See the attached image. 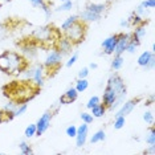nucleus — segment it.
I'll list each match as a JSON object with an SVG mask.
<instances>
[{
    "instance_id": "f257e3e1",
    "label": "nucleus",
    "mask_w": 155,
    "mask_h": 155,
    "mask_svg": "<svg viewBox=\"0 0 155 155\" xmlns=\"http://www.w3.org/2000/svg\"><path fill=\"white\" fill-rule=\"evenodd\" d=\"M7 57L9 61V70L8 74L12 76H19L24 72V69L28 66V60L25 57H23L21 54L16 53V52H8L5 51Z\"/></svg>"
},
{
    "instance_id": "f03ea898",
    "label": "nucleus",
    "mask_w": 155,
    "mask_h": 155,
    "mask_svg": "<svg viewBox=\"0 0 155 155\" xmlns=\"http://www.w3.org/2000/svg\"><path fill=\"white\" fill-rule=\"evenodd\" d=\"M86 35V23H84L82 20H78L73 24L72 27H69L66 31H64V36L68 37L74 45H78L84 41Z\"/></svg>"
},
{
    "instance_id": "7ed1b4c3",
    "label": "nucleus",
    "mask_w": 155,
    "mask_h": 155,
    "mask_svg": "<svg viewBox=\"0 0 155 155\" xmlns=\"http://www.w3.org/2000/svg\"><path fill=\"white\" fill-rule=\"evenodd\" d=\"M62 57H64V56L61 54V52H58L56 48L49 51L47 57L44 60V62H43L45 70H48V72L49 70H57L60 68V65H61Z\"/></svg>"
},
{
    "instance_id": "20e7f679",
    "label": "nucleus",
    "mask_w": 155,
    "mask_h": 155,
    "mask_svg": "<svg viewBox=\"0 0 155 155\" xmlns=\"http://www.w3.org/2000/svg\"><path fill=\"white\" fill-rule=\"evenodd\" d=\"M52 118H53V111H47L44 113L43 115H41L40 118H38V121L36 122V135H43V134L47 131L49 129V126H51V121Z\"/></svg>"
},
{
    "instance_id": "39448f33",
    "label": "nucleus",
    "mask_w": 155,
    "mask_h": 155,
    "mask_svg": "<svg viewBox=\"0 0 155 155\" xmlns=\"http://www.w3.org/2000/svg\"><path fill=\"white\" fill-rule=\"evenodd\" d=\"M106 86L111 87V89L114 90L117 94L126 93L125 82H123L122 77L119 76V74H113V76L109 77V80H107V82H106Z\"/></svg>"
},
{
    "instance_id": "423d86ee",
    "label": "nucleus",
    "mask_w": 155,
    "mask_h": 155,
    "mask_svg": "<svg viewBox=\"0 0 155 155\" xmlns=\"http://www.w3.org/2000/svg\"><path fill=\"white\" fill-rule=\"evenodd\" d=\"M54 48L57 49L58 52H61V54H69L70 52L73 51V48H74V44L72 43V41L69 40L68 37H65L64 35H61V37L57 40V43H56Z\"/></svg>"
},
{
    "instance_id": "0eeeda50",
    "label": "nucleus",
    "mask_w": 155,
    "mask_h": 155,
    "mask_svg": "<svg viewBox=\"0 0 155 155\" xmlns=\"http://www.w3.org/2000/svg\"><path fill=\"white\" fill-rule=\"evenodd\" d=\"M117 41H118V33L111 35L107 38H105L102 41V49H104L105 54H114L115 47H117Z\"/></svg>"
},
{
    "instance_id": "6e6552de",
    "label": "nucleus",
    "mask_w": 155,
    "mask_h": 155,
    "mask_svg": "<svg viewBox=\"0 0 155 155\" xmlns=\"http://www.w3.org/2000/svg\"><path fill=\"white\" fill-rule=\"evenodd\" d=\"M139 102L138 98H133V100H129V101H125L123 104L121 105V107L117 110V113H115V117H119V115H123V117H126V115H129L130 113H131L134 109H135L137 104Z\"/></svg>"
},
{
    "instance_id": "1a4fd4ad",
    "label": "nucleus",
    "mask_w": 155,
    "mask_h": 155,
    "mask_svg": "<svg viewBox=\"0 0 155 155\" xmlns=\"http://www.w3.org/2000/svg\"><path fill=\"white\" fill-rule=\"evenodd\" d=\"M45 74H47V72H45V68L43 64H37L35 66V73H33V85L36 87H41L44 85V80H45Z\"/></svg>"
},
{
    "instance_id": "9d476101",
    "label": "nucleus",
    "mask_w": 155,
    "mask_h": 155,
    "mask_svg": "<svg viewBox=\"0 0 155 155\" xmlns=\"http://www.w3.org/2000/svg\"><path fill=\"white\" fill-rule=\"evenodd\" d=\"M131 38V33H118V41H117V47H115L114 53L115 54H123L126 52V47L127 43Z\"/></svg>"
},
{
    "instance_id": "9b49d317",
    "label": "nucleus",
    "mask_w": 155,
    "mask_h": 155,
    "mask_svg": "<svg viewBox=\"0 0 155 155\" xmlns=\"http://www.w3.org/2000/svg\"><path fill=\"white\" fill-rule=\"evenodd\" d=\"M117 96L118 94L115 93L114 90L111 89V87H109L106 86L105 87V90H104V94H102V104L105 105L107 109H110L111 107V105L115 102V100H117Z\"/></svg>"
},
{
    "instance_id": "f8f14e48",
    "label": "nucleus",
    "mask_w": 155,
    "mask_h": 155,
    "mask_svg": "<svg viewBox=\"0 0 155 155\" xmlns=\"http://www.w3.org/2000/svg\"><path fill=\"white\" fill-rule=\"evenodd\" d=\"M77 97H78V91L76 90V87H69L68 90L60 97V105H68V104H73Z\"/></svg>"
},
{
    "instance_id": "ddd939ff",
    "label": "nucleus",
    "mask_w": 155,
    "mask_h": 155,
    "mask_svg": "<svg viewBox=\"0 0 155 155\" xmlns=\"http://www.w3.org/2000/svg\"><path fill=\"white\" fill-rule=\"evenodd\" d=\"M102 15H98V13H93L87 9H84L80 15V20H82L84 23H94V21H98L101 19Z\"/></svg>"
},
{
    "instance_id": "4468645a",
    "label": "nucleus",
    "mask_w": 155,
    "mask_h": 155,
    "mask_svg": "<svg viewBox=\"0 0 155 155\" xmlns=\"http://www.w3.org/2000/svg\"><path fill=\"white\" fill-rule=\"evenodd\" d=\"M107 5L106 4H102V3H89V4L86 5L87 11L93 12V13H98V15H102L105 11H106Z\"/></svg>"
},
{
    "instance_id": "2eb2a0df",
    "label": "nucleus",
    "mask_w": 155,
    "mask_h": 155,
    "mask_svg": "<svg viewBox=\"0 0 155 155\" xmlns=\"http://www.w3.org/2000/svg\"><path fill=\"white\" fill-rule=\"evenodd\" d=\"M147 35V29H146V25H137L134 27V31L131 33V37L135 38L138 41H142Z\"/></svg>"
},
{
    "instance_id": "dca6fc26",
    "label": "nucleus",
    "mask_w": 155,
    "mask_h": 155,
    "mask_svg": "<svg viewBox=\"0 0 155 155\" xmlns=\"http://www.w3.org/2000/svg\"><path fill=\"white\" fill-rule=\"evenodd\" d=\"M151 57H154V52H151V51H144L143 53H140V56L138 57V60H137V62H138L139 66H142V68H146L147 64L150 62Z\"/></svg>"
},
{
    "instance_id": "f3484780",
    "label": "nucleus",
    "mask_w": 155,
    "mask_h": 155,
    "mask_svg": "<svg viewBox=\"0 0 155 155\" xmlns=\"http://www.w3.org/2000/svg\"><path fill=\"white\" fill-rule=\"evenodd\" d=\"M127 21H129L130 25H133V27L146 25V24H147V20L143 19V16H139V15H137V13H134V12L127 17Z\"/></svg>"
},
{
    "instance_id": "a211bd4d",
    "label": "nucleus",
    "mask_w": 155,
    "mask_h": 155,
    "mask_svg": "<svg viewBox=\"0 0 155 155\" xmlns=\"http://www.w3.org/2000/svg\"><path fill=\"white\" fill-rule=\"evenodd\" d=\"M106 110H107V107L101 102V104H98L94 107L90 109V114L93 115L94 118H101V117H104V115L106 114Z\"/></svg>"
},
{
    "instance_id": "6ab92c4d",
    "label": "nucleus",
    "mask_w": 155,
    "mask_h": 155,
    "mask_svg": "<svg viewBox=\"0 0 155 155\" xmlns=\"http://www.w3.org/2000/svg\"><path fill=\"white\" fill-rule=\"evenodd\" d=\"M80 20V16L78 15H72V16H69V17H66V19L62 21V24H61V28L60 29L64 32V31H66L69 27H72L73 24H74L76 21H78Z\"/></svg>"
},
{
    "instance_id": "aec40b11",
    "label": "nucleus",
    "mask_w": 155,
    "mask_h": 155,
    "mask_svg": "<svg viewBox=\"0 0 155 155\" xmlns=\"http://www.w3.org/2000/svg\"><path fill=\"white\" fill-rule=\"evenodd\" d=\"M87 133L89 131H77L76 134V146L77 147H82L85 146L86 140H87Z\"/></svg>"
},
{
    "instance_id": "412c9836",
    "label": "nucleus",
    "mask_w": 155,
    "mask_h": 155,
    "mask_svg": "<svg viewBox=\"0 0 155 155\" xmlns=\"http://www.w3.org/2000/svg\"><path fill=\"white\" fill-rule=\"evenodd\" d=\"M8 70H9V61L8 57H7V53L3 52V53H0V72H4L8 74Z\"/></svg>"
},
{
    "instance_id": "4be33fe9",
    "label": "nucleus",
    "mask_w": 155,
    "mask_h": 155,
    "mask_svg": "<svg viewBox=\"0 0 155 155\" xmlns=\"http://www.w3.org/2000/svg\"><path fill=\"white\" fill-rule=\"evenodd\" d=\"M123 62H125V58H123V56L114 53V58L111 60V68L114 69V70H119L123 66Z\"/></svg>"
},
{
    "instance_id": "5701e85b",
    "label": "nucleus",
    "mask_w": 155,
    "mask_h": 155,
    "mask_svg": "<svg viewBox=\"0 0 155 155\" xmlns=\"http://www.w3.org/2000/svg\"><path fill=\"white\" fill-rule=\"evenodd\" d=\"M139 45H140V41H138V40H135V38L131 37V38H130V41L127 43V47H126V52L130 53V54L135 53Z\"/></svg>"
},
{
    "instance_id": "b1692460",
    "label": "nucleus",
    "mask_w": 155,
    "mask_h": 155,
    "mask_svg": "<svg viewBox=\"0 0 155 155\" xmlns=\"http://www.w3.org/2000/svg\"><path fill=\"white\" fill-rule=\"evenodd\" d=\"M106 139V133L104 131V130H98L91 135L90 138V142L91 143H98V142H104V140Z\"/></svg>"
},
{
    "instance_id": "393cba45",
    "label": "nucleus",
    "mask_w": 155,
    "mask_h": 155,
    "mask_svg": "<svg viewBox=\"0 0 155 155\" xmlns=\"http://www.w3.org/2000/svg\"><path fill=\"white\" fill-rule=\"evenodd\" d=\"M74 87L78 93H82V91H85L89 87V81H87V78H78Z\"/></svg>"
},
{
    "instance_id": "a878e982",
    "label": "nucleus",
    "mask_w": 155,
    "mask_h": 155,
    "mask_svg": "<svg viewBox=\"0 0 155 155\" xmlns=\"http://www.w3.org/2000/svg\"><path fill=\"white\" fill-rule=\"evenodd\" d=\"M73 5L74 4H73L72 0H66V2H62L61 5H58L54 11L56 12H68V11H70V9L73 8Z\"/></svg>"
},
{
    "instance_id": "bb28decb",
    "label": "nucleus",
    "mask_w": 155,
    "mask_h": 155,
    "mask_svg": "<svg viewBox=\"0 0 155 155\" xmlns=\"http://www.w3.org/2000/svg\"><path fill=\"white\" fill-rule=\"evenodd\" d=\"M19 149H20V151H21V154H24V155H31V154H33V149L31 147L29 143L25 142V140H21V142H20Z\"/></svg>"
},
{
    "instance_id": "cd10ccee",
    "label": "nucleus",
    "mask_w": 155,
    "mask_h": 155,
    "mask_svg": "<svg viewBox=\"0 0 155 155\" xmlns=\"http://www.w3.org/2000/svg\"><path fill=\"white\" fill-rule=\"evenodd\" d=\"M125 125H126V117H123V115L115 117V119H114V129L115 130H121Z\"/></svg>"
},
{
    "instance_id": "c85d7f7f",
    "label": "nucleus",
    "mask_w": 155,
    "mask_h": 155,
    "mask_svg": "<svg viewBox=\"0 0 155 155\" xmlns=\"http://www.w3.org/2000/svg\"><path fill=\"white\" fill-rule=\"evenodd\" d=\"M40 8H41V11L45 13L47 19H49V17L52 16V12H53V11H52V8H51V3H49V2H47V0H45L43 4H41Z\"/></svg>"
},
{
    "instance_id": "c756f323",
    "label": "nucleus",
    "mask_w": 155,
    "mask_h": 155,
    "mask_svg": "<svg viewBox=\"0 0 155 155\" xmlns=\"http://www.w3.org/2000/svg\"><path fill=\"white\" fill-rule=\"evenodd\" d=\"M36 123H32V125L27 126L25 131H24V135L27 137V138H32V137L36 135Z\"/></svg>"
},
{
    "instance_id": "7c9ffc66",
    "label": "nucleus",
    "mask_w": 155,
    "mask_h": 155,
    "mask_svg": "<svg viewBox=\"0 0 155 155\" xmlns=\"http://www.w3.org/2000/svg\"><path fill=\"white\" fill-rule=\"evenodd\" d=\"M146 143L149 144V146L155 144V127L154 126H151L150 127V133H149V135L146 137Z\"/></svg>"
},
{
    "instance_id": "2f4dec72",
    "label": "nucleus",
    "mask_w": 155,
    "mask_h": 155,
    "mask_svg": "<svg viewBox=\"0 0 155 155\" xmlns=\"http://www.w3.org/2000/svg\"><path fill=\"white\" fill-rule=\"evenodd\" d=\"M27 109H28V105L25 104V102L19 104L17 105V107H16V110H15V117H20V115H23L24 113L27 111Z\"/></svg>"
},
{
    "instance_id": "473e14b6",
    "label": "nucleus",
    "mask_w": 155,
    "mask_h": 155,
    "mask_svg": "<svg viewBox=\"0 0 155 155\" xmlns=\"http://www.w3.org/2000/svg\"><path fill=\"white\" fill-rule=\"evenodd\" d=\"M98 104H101V98L98 97V96H93V97L89 98V101H87V104H86V107L90 110L91 107H94Z\"/></svg>"
},
{
    "instance_id": "72a5a7b5",
    "label": "nucleus",
    "mask_w": 155,
    "mask_h": 155,
    "mask_svg": "<svg viewBox=\"0 0 155 155\" xmlns=\"http://www.w3.org/2000/svg\"><path fill=\"white\" fill-rule=\"evenodd\" d=\"M33 73H35V66H27L25 69H24L23 74H24V78L25 80H32L33 78Z\"/></svg>"
},
{
    "instance_id": "f704fd0d",
    "label": "nucleus",
    "mask_w": 155,
    "mask_h": 155,
    "mask_svg": "<svg viewBox=\"0 0 155 155\" xmlns=\"http://www.w3.org/2000/svg\"><path fill=\"white\" fill-rule=\"evenodd\" d=\"M81 119H82V122L84 123H87V125H90L91 122H93V119H94V117L90 114V113H86V111H84V113H81Z\"/></svg>"
},
{
    "instance_id": "c9c22d12",
    "label": "nucleus",
    "mask_w": 155,
    "mask_h": 155,
    "mask_svg": "<svg viewBox=\"0 0 155 155\" xmlns=\"http://www.w3.org/2000/svg\"><path fill=\"white\" fill-rule=\"evenodd\" d=\"M143 121L147 123V125H153L154 123V114L151 111H144L143 115H142Z\"/></svg>"
},
{
    "instance_id": "e433bc0d",
    "label": "nucleus",
    "mask_w": 155,
    "mask_h": 155,
    "mask_svg": "<svg viewBox=\"0 0 155 155\" xmlns=\"http://www.w3.org/2000/svg\"><path fill=\"white\" fill-rule=\"evenodd\" d=\"M65 134L69 137V138H74L76 134H77V127H76L74 125H70V126H68V127L65 129Z\"/></svg>"
},
{
    "instance_id": "4c0bfd02",
    "label": "nucleus",
    "mask_w": 155,
    "mask_h": 155,
    "mask_svg": "<svg viewBox=\"0 0 155 155\" xmlns=\"http://www.w3.org/2000/svg\"><path fill=\"white\" fill-rule=\"evenodd\" d=\"M77 61H78V53H73V54L69 57L68 61H66V66H68V68H70V66H73Z\"/></svg>"
},
{
    "instance_id": "58836bf2",
    "label": "nucleus",
    "mask_w": 155,
    "mask_h": 155,
    "mask_svg": "<svg viewBox=\"0 0 155 155\" xmlns=\"http://www.w3.org/2000/svg\"><path fill=\"white\" fill-rule=\"evenodd\" d=\"M146 9H153L155 8V0H144V2L140 3Z\"/></svg>"
},
{
    "instance_id": "ea45409f",
    "label": "nucleus",
    "mask_w": 155,
    "mask_h": 155,
    "mask_svg": "<svg viewBox=\"0 0 155 155\" xmlns=\"http://www.w3.org/2000/svg\"><path fill=\"white\" fill-rule=\"evenodd\" d=\"M89 68L87 66H85V68H82V69H80V72H78V78H87V76H89Z\"/></svg>"
},
{
    "instance_id": "a19ab883",
    "label": "nucleus",
    "mask_w": 155,
    "mask_h": 155,
    "mask_svg": "<svg viewBox=\"0 0 155 155\" xmlns=\"http://www.w3.org/2000/svg\"><path fill=\"white\" fill-rule=\"evenodd\" d=\"M146 12H147V9L144 8L142 4H139L135 8V11H134V13H137V15H139V16H144V15H146Z\"/></svg>"
},
{
    "instance_id": "79ce46f5",
    "label": "nucleus",
    "mask_w": 155,
    "mask_h": 155,
    "mask_svg": "<svg viewBox=\"0 0 155 155\" xmlns=\"http://www.w3.org/2000/svg\"><path fill=\"white\" fill-rule=\"evenodd\" d=\"M28 2H29L35 8H37V7H41V4H43L45 0H28Z\"/></svg>"
},
{
    "instance_id": "37998d69",
    "label": "nucleus",
    "mask_w": 155,
    "mask_h": 155,
    "mask_svg": "<svg viewBox=\"0 0 155 155\" xmlns=\"http://www.w3.org/2000/svg\"><path fill=\"white\" fill-rule=\"evenodd\" d=\"M143 154H151V155H154L155 154V144H153V146H149V149H146L143 151Z\"/></svg>"
},
{
    "instance_id": "c03bdc74",
    "label": "nucleus",
    "mask_w": 155,
    "mask_h": 155,
    "mask_svg": "<svg viewBox=\"0 0 155 155\" xmlns=\"http://www.w3.org/2000/svg\"><path fill=\"white\" fill-rule=\"evenodd\" d=\"M119 27H121V28H127V27H130L127 19H122L121 21H119Z\"/></svg>"
},
{
    "instance_id": "a18cd8bd",
    "label": "nucleus",
    "mask_w": 155,
    "mask_h": 155,
    "mask_svg": "<svg viewBox=\"0 0 155 155\" xmlns=\"http://www.w3.org/2000/svg\"><path fill=\"white\" fill-rule=\"evenodd\" d=\"M154 66H155V56H154V57H151L150 62L146 66V69H154Z\"/></svg>"
},
{
    "instance_id": "49530a36",
    "label": "nucleus",
    "mask_w": 155,
    "mask_h": 155,
    "mask_svg": "<svg viewBox=\"0 0 155 155\" xmlns=\"http://www.w3.org/2000/svg\"><path fill=\"white\" fill-rule=\"evenodd\" d=\"M153 104H154V94H151L149 97V100L144 101V105H146V106H150V105H153Z\"/></svg>"
},
{
    "instance_id": "de8ad7c7",
    "label": "nucleus",
    "mask_w": 155,
    "mask_h": 155,
    "mask_svg": "<svg viewBox=\"0 0 155 155\" xmlns=\"http://www.w3.org/2000/svg\"><path fill=\"white\" fill-rule=\"evenodd\" d=\"M87 68H89V69H93V70H94V69H97V68H98V65L96 64V62H90V65L87 66Z\"/></svg>"
},
{
    "instance_id": "09e8293b",
    "label": "nucleus",
    "mask_w": 155,
    "mask_h": 155,
    "mask_svg": "<svg viewBox=\"0 0 155 155\" xmlns=\"http://www.w3.org/2000/svg\"><path fill=\"white\" fill-rule=\"evenodd\" d=\"M2 122H4V121H3V110H0V123Z\"/></svg>"
},
{
    "instance_id": "8fccbe9b",
    "label": "nucleus",
    "mask_w": 155,
    "mask_h": 155,
    "mask_svg": "<svg viewBox=\"0 0 155 155\" xmlns=\"http://www.w3.org/2000/svg\"><path fill=\"white\" fill-rule=\"evenodd\" d=\"M58 2H61V3H62V2H66V0H58Z\"/></svg>"
},
{
    "instance_id": "3c124183",
    "label": "nucleus",
    "mask_w": 155,
    "mask_h": 155,
    "mask_svg": "<svg viewBox=\"0 0 155 155\" xmlns=\"http://www.w3.org/2000/svg\"><path fill=\"white\" fill-rule=\"evenodd\" d=\"M107 2H109V3H110V2H113V0H107Z\"/></svg>"
},
{
    "instance_id": "603ef678",
    "label": "nucleus",
    "mask_w": 155,
    "mask_h": 155,
    "mask_svg": "<svg viewBox=\"0 0 155 155\" xmlns=\"http://www.w3.org/2000/svg\"><path fill=\"white\" fill-rule=\"evenodd\" d=\"M47 2H51V0H47Z\"/></svg>"
}]
</instances>
